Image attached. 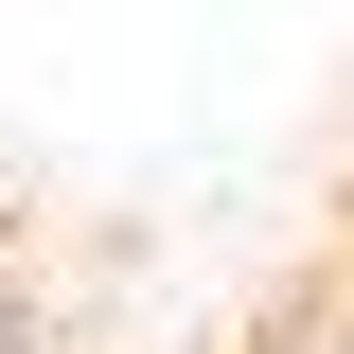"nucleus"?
<instances>
[{"mask_svg":"<svg viewBox=\"0 0 354 354\" xmlns=\"http://www.w3.org/2000/svg\"><path fill=\"white\" fill-rule=\"evenodd\" d=\"M0 354H18V319H0Z\"/></svg>","mask_w":354,"mask_h":354,"instance_id":"f257e3e1","label":"nucleus"}]
</instances>
